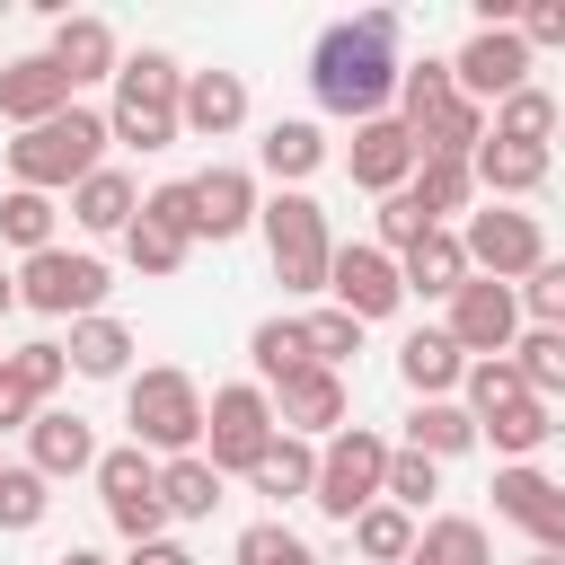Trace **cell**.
I'll return each mask as SVG.
<instances>
[{
  "instance_id": "18",
  "label": "cell",
  "mask_w": 565,
  "mask_h": 565,
  "mask_svg": "<svg viewBox=\"0 0 565 565\" xmlns=\"http://www.w3.org/2000/svg\"><path fill=\"white\" fill-rule=\"evenodd\" d=\"M44 53L62 62V79H71V88H88V79H115V71H124V53H115V26H106V18H88V9H62Z\"/></svg>"
},
{
  "instance_id": "9",
  "label": "cell",
  "mask_w": 565,
  "mask_h": 565,
  "mask_svg": "<svg viewBox=\"0 0 565 565\" xmlns=\"http://www.w3.org/2000/svg\"><path fill=\"white\" fill-rule=\"evenodd\" d=\"M97 503H106V521L141 547V539H168V503H159V459L141 450V441H124V450H106L97 459Z\"/></svg>"
},
{
  "instance_id": "15",
  "label": "cell",
  "mask_w": 565,
  "mask_h": 565,
  "mask_svg": "<svg viewBox=\"0 0 565 565\" xmlns=\"http://www.w3.org/2000/svg\"><path fill=\"white\" fill-rule=\"evenodd\" d=\"M274 424L300 433V441H335V433H344V371H327V362L291 371V380L274 388Z\"/></svg>"
},
{
  "instance_id": "16",
  "label": "cell",
  "mask_w": 565,
  "mask_h": 565,
  "mask_svg": "<svg viewBox=\"0 0 565 565\" xmlns=\"http://www.w3.org/2000/svg\"><path fill=\"white\" fill-rule=\"evenodd\" d=\"M53 115H71V79H62V62H53V53H18V62L0 71V124L35 132V124H53Z\"/></svg>"
},
{
  "instance_id": "33",
  "label": "cell",
  "mask_w": 565,
  "mask_h": 565,
  "mask_svg": "<svg viewBox=\"0 0 565 565\" xmlns=\"http://www.w3.org/2000/svg\"><path fill=\"white\" fill-rule=\"evenodd\" d=\"M415 203L450 230V212H468V203H477V168H468V159H433V150H424V168H415Z\"/></svg>"
},
{
  "instance_id": "57",
  "label": "cell",
  "mask_w": 565,
  "mask_h": 565,
  "mask_svg": "<svg viewBox=\"0 0 565 565\" xmlns=\"http://www.w3.org/2000/svg\"><path fill=\"white\" fill-rule=\"evenodd\" d=\"M0 468H9V459H0Z\"/></svg>"
},
{
  "instance_id": "30",
  "label": "cell",
  "mask_w": 565,
  "mask_h": 565,
  "mask_svg": "<svg viewBox=\"0 0 565 565\" xmlns=\"http://www.w3.org/2000/svg\"><path fill=\"white\" fill-rule=\"evenodd\" d=\"M406 565H494V547H486V521H468V512H441V521H424Z\"/></svg>"
},
{
  "instance_id": "38",
  "label": "cell",
  "mask_w": 565,
  "mask_h": 565,
  "mask_svg": "<svg viewBox=\"0 0 565 565\" xmlns=\"http://www.w3.org/2000/svg\"><path fill=\"white\" fill-rule=\"evenodd\" d=\"M512 371L530 380V397H565V327H521Z\"/></svg>"
},
{
  "instance_id": "48",
  "label": "cell",
  "mask_w": 565,
  "mask_h": 565,
  "mask_svg": "<svg viewBox=\"0 0 565 565\" xmlns=\"http://www.w3.org/2000/svg\"><path fill=\"white\" fill-rule=\"evenodd\" d=\"M521 318H530V327H565V256H547V265L521 282Z\"/></svg>"
},
{
  "instance_id": "6",
  "label": "cell",
  "mask_w": 565,
  "mask_h": 565,
  "mask_svg": "<svg viewBox=\"0 0 565 565\" xmlns=\"http://www.w3.org/2000/svg\"><path fill=\"white\" fill-rule=\"evenodd\" d=\"M380 494H388V441H380L371 424H344L335 441H318V494H309V503H318L327 521L353 530Z\"/></svg>"
},
{
  "instance_id": "50",
  "label": "cell",
  "mask_w": 565,
  "mask_h": 565,
  "mask_svg": "<svg viewBox=\"0 0 565 565\" xmlns=\"http://www.w3.org/2000/svg\"><path fill=\"white\" fill-rule=\"evenodd\" d=\"M512 26H521V44H530V53H539V44H565V0H530Z\"/></svg>"
},
{
  "instance_id": "35",
  "label": "cell",
  "mask_w": 565,
  "mask_h": 565,
  "mask_svg": "<svg viewBox=\"0 0 565 565\" xmlns=\"http://www.w3.org/2000/svg\"><path fill=\"white\" fill-rule=\"evenodd\" d=\"M450 97H459L450 62H433V53H424V62H406V79H397V115H406V132H424V124H433Z\"/></svg>"
},
{
  "instance_id": "39",
  "label": "cell",
  "mask_w": 565,
  "mask_h": 565,
  "mask_svg": "<svg viewBox=\"0 0 565 565\" xmlns=\"http://www.w3.org/2000/svg\"><path fill=\"white\" fill-rule=\"evenodd\" d=\"M124 256H132V274H150V282H159V274H177V265H185V256H194V238H185V230H168V221H150V212H141V221H132V230H124Z\"/></svg>"
},
{
  "instance_id": "25",
  "label": "cell",
  "mask_w": 565,
  "mask_h": 565,
  "mask_svg": "<svg viewBox=\"0 0 565 565\" xmlns=\"http://www.w3.org/2000/svg\"><path fill=\"white\" fill-rule=\"evenodd\" d=\"M71 221H79V230H97V238H115V230H132V221H141V185L106 159V168L71 194Z\"/></svg>"
},
{
  "instance_id": "31",
  "label": "cell",
  "mask_w": 565,
  "mask_h": 565,
  "mask_svg": "<svg viewBox=\"0 0 565 565\" xmlns=\"http://www.w3.org/2000/svg\"><path fill=\"white\" fill-rule=\"evenodd\" d=\"M247 362H256V388H282L291 371H309V327L300 318H265L247 335Z\"/></svg>"
},
{
  "instance_id": "56",
  "label": "cell",
  "mask_w": 565,
  "mask_h": 565,
  "mask_svg": "<svg viewBox=\"0 0 565 565\" xmlns=\"http://www.w3.org/2000/svg\"><path fill=\"white\" fill-rule=\"evenodd\" d=\"M521 565H565V556H547V547H530V556H521Z\"/></svg>"
},
{
  "instance_id": "20",
  "label": "cell",
  "mask_w": 565,
  "mask_h": 565,
  "mask_svg": "<svg viewBox=\"0 0 565 565\" xmlns=\"http://www.w3.org/2000/svg\"><path fill=\"white\" fill-rule=\"evenodd\" d=\"M468 168H477V194L486 203H512V194H539L547 185V150L539 141H503V132H486V150Z\"/></svg>"
},
{
  "instance_id": "24",
  "label": "cell",
  "mask_w": 565,
  "mask_h": 565,
  "mask_svg": "<svg viewBox=\"0 0 565 565\" xmlns=\"http://www.w3.org/2000/svg\"><path fill=\"white\" fill-rule=\"evenodd\" d=\"M397 274H406V291H415V300H459V282H468L477 265H468V238H459V230H433L424 247H406V256H397Z\"/></svg>"
},
{
  "instance_id": "27",
  "label": "cell",
  "mask_w": 565,
  "mask_h": 565,
  "mask_svg": "<svg viewBox=\"0 0 565 565\" xmlns=\"http://www.w3.org/2000/svg\"><path fill=\"white\" fill-rule=\"evenodd\" d=\"M247 486H256V494H274V503H291V494H318V441H300V433H274V441H265V459L247 468Z\"/></svg>"
},
{
  "instance_id": "54",
  "label": "cell",
  "mask_w": 565,
  "mask_h": 565,
  "mask_svg": "<svg viewBox=\"0 0 565 565\" xmlns=\"http://www.w3.org/2000/svg\"><path fill=\"white\" fill-rule=\"evenodd\" d=\"M9 309H18V274H0V318H9Z\"/></svg>"
},
{
  "instance_id": "2",
  "label": "cell",
  "mask_w": 565,
  "mask_h": 565,
  "mask_svg": "<svg viewBox=\"0 0 565 565\" xmlns=\"http://www.w3.org/2000/svg\"><path fill=\"white\" fill-rule=\"evenodd\" d=\"M106 141H115V124L88 115V106H71V115H53V124H35V132L9 141V177L35 185V194H79L106 168Z\"/></svg>"
},
{
  "instance_id": "17",
  "label": "cell",
  "mask_w": 565,
  "mask_h": 565,
  "mask_svg": "<svg viewBox=\"0 0 565 565\" xmlns=\"http://www.w3.org/2000/svg\"><path fill=\"white\" fill-rule=\"evenodd\" d=\"M97 433H88V415H71V406H44L35 424H26V468H44V477H97Z\"/></svg>"
},
{
  "instance_id": "34",
  "label": "cell",
  "mask_w": 565,
  "mask_h": 565,
  "mask_svg": "<svg viewBox=\"0 0 565 565\" xmlns=\"http://www.w3.org/2000/svg\"><path fill=\"white\" fill-rule=\"evenodd\" d=\"M0 380H9V388H26L35 406H53V388L71 380V353H62L53 335H35V344H18V353H0Z\"/></svg>"
},
{
  "instance_id": "4",
  "label": "cell",
  "mask_w": 565,
  "mask_h": 565,
  "mask_svg": "<svg viewBox=\"0 0 565 565\" xmlns=\"http://www.w3.org/2000/svg\"><path fill=\"white\" fill-rule=\"evenodd\" d=\"M106 124H115L124 150H168V141L185 132V71H177L168 53H124Z\"/></svg>"
},
{
  "instance_id": "37",
  "label": "cell",
  "mask_w": 565,
  "mask_h": 565,
  "mask_svg": "<svg viewBox=\"0 0 565 565\" xmlns=\"http://www.w3.org/2000/svg\"><path fill=\"white\" fill-rule=\"evenodd\" d=\"M353 547H362L371 565H406V556H415V512H397V503L380 494V503L353 521Z\"/></svg>"
},
{
  "instance_id": "42",
  "label": "cell",
  "mask_w": 565,
  "mask_h": 565,
  "mask_svg": "<svg viewBox=\"0 0 565 565\" xmlns=\"http://www.w3.org/2000/svg\"><path fill=\"white\" fill-rule=\"evenodd\" d=\"M521 397H530V380L512 371V353H503V362H468V397H459V406H468L477 424L503 415V406H521Z\"/></svg>"
},
{
  "instance_id": "40",
  "label": "cell",
  "mask_w": 565,
  "mask_h": 565,
  "mask_svg": "<svg viewBox=\"0 0 565 565\" xmlns=\"http://www.w3.org/2000/svg\"><path fill=\"white\" fill-rule=\"evenodd\" d=\"M44 512H53V477H44V468H26V459H18V468H0V530H35Z\"/></svg>"
},
{
  "instance_id": "43",
  "label": "cell",
  "mask_w": 565,
  "mask_h": 565,
  "mask_svg": "<svg viewBox=\"0 0 565 565\" xmlns=\"http://www.w3.org/2000/svg\"><path fill=\"white\" fill-rule=\"evenodd\" d=\"M486 494H494V521H521V530H530V521H539V503L556 494V477H539V468L521 459V468H494V486H486Z\"/></svg>"
},
{
  "instance_id": "8",
  "label": "cell",
  "mask_w": 565,
  "mask_h": 565,
  "mask_svg": "<svg viewBox=\"0 0 565 565\" xmlns=\"http://www.w3.org/2000/svg\"><path fill=\"white\" fill-rule=\"evenodd\" d=\"M459 238H468V265H477L486 282H512V291H521L539 265H547V238H539V221H530V212H512V203H477Z\"/></svg>"
},
{
  "instance_id": "3",
  "label": "cell",
  "mask_w": 565,
  "mask_h": 565,
  "mask_svg": "<svg viewBox=\"0 0 565 565\" xmlns=\"http://www.w3.org/2000/svg\"><path fill=\"white\" fill-rule=\"evenodd\" d=\"M203 415H212V397H203L194 371H177V362H150L141 380H124V424H132V441H141L150 459L203 450Z\"/></svg>"
},
{
  "instance_id": "44",
  "label": "cell",
  "mask_w": 565,
  "mask_h": 565,
  "mask_svg": "<svg viewBox=\"0 0 565 565\" xmlns=\"http://www.w3.org/2000/svg\"><path fill=\"white\" fill-rule=\"evenodd\" d=\"M300 327H309V362H327V371H344V362L362 353V318H344L335 300H327V309H309Z\"/></svg>"
},
{
  "instance_id": "10",
  "label": "cell",
  "mask_w": 565,
  "mask_h": 565,
  "mask_svg": "<svg viewBox=\"0 0 565 565\" xmlns=\"http://www.w3.org/2000/svg\"><path fill=\"white\" fill-rule=\"evenodd\" d=\"M18 300L26 309H44V318H97V300H106V265L97 256H79V247H44V256H26L18 265Z\"/></svg>"
},
{
  "instance_id": "49",
  "label": "cell",
  "mask_w": 565,
  "mask_h": 565,
  "mask_svg": "<svg viewBox=\"0 0 565 565\" xmlns=\"http://www.w3.org/2000/svg\"><path fill=\"white\" fill-rule=\"evenodd\" d=\"M141 212H150V221H168V230H185V238H203V212H194V177H168V185H150V194H141Z\"/></svg>"
},
{
  "instance_id": "51",
  "label": "cell",
  "mask_w": 565,
  "mask_h": 565,
  "mask_svg": "<svg viewBox=\"0 0 565 565\" xmlns=\"http://www.w3.org/2000/svg\"><path fill=\"white\" fill-rule=\"evenodd\" d=\"M530 539H539L547 556H565V486H556V494L539 503V521H530Z\"/></svg>"
},
{
  "instance_id": "29",
  "label": "cell",
  "mask_w": 565,
  "mask_h": 565,
  "mask_svg": "<svg viewBox=\"0 0 565 565\" xmlns=\"http://www.w3.org/2000/svg\"><path fill=\"white\" fill-rule=\"evenodd\" d=\"M62 353H71V371H79V380H124V362H132V327L97 309V318H79V327H71V344H62Z\"/></svg>"
},
{
  "instance_id": "13",
  "label": "cell",
  "mask_w": 565,
  "mask_h": 565,
  "mask_svg": "<svg viewBox=\"0 0 565 565\" xmlns=\"http://www.w3.org/2000/svg\"><path fill=\"white\" fill-rule=\"evenodd\" d=\"M415 168H424V141L406 132V115H371V124H353V141H344V177H353L362 194H406Z\"/></svg>"
},
{
  "instance_id": "19",
  "label": "cell",
  "mask_w": 565,
  "mask_h": 565,
  "mask_svg": "<svg viewBox=\"0 0 565 565\" xmlns=\"http://www.w3.org/2000/svg\"><path fill=\"white\" fill-rule=\"evenodd\" d=\"M256 168L291 194V185H309V177L327 168V132H318L309 115H274V124H265V141H256Z\"/></svg>"
},
{
  "instance_id": "53",
  "label": "cell",
  "mask_w": 565,
  "mask_h": 565,
  "mask_svg": "<svg viewBox=\"0 0 565 565\" xmlns=\"http://www.w3.org/2000/svg\"><path fill=\"white\" fill-rule=\"evenodd\" d=\"M124 565H194V556H185V547H177V539H141V547H132V556H124Z\"/></svg>"
},
{
  "instance_id": "36",
  "label": "cell",
  "mask_w": 565,
  "mask_h": 565,
  "mask_svg": "<svg viewBox=\"0 0 565 565\" xmlns=\"http://www.w3.org/2000/svg\"><path fill=\"white\" fill-rule=\"evenodd\" d=\"M53 221H62L53 194H35V185H9V194H0V238H9V247L44 256V247H53Z\"/></svg>"
},
{
  "instance_id": "47",
  "label": "cell",
  "mask_w": 565,
  "mask_h": 565,
  "mask_svg": "<svg viewBox=\"0 0 565 565\" xmlns=\"http://www.w3.org/2000/svg\"><path fill=\"white\" fill-rule=\"evenodd\" d=\"M441 494V459H424V450H388V503L397 512H424Z\"/></svg>"
},
{
  "instance_id": "32",
  "label": "cell",
  "mask_w": 565,
  "mask_h": 565,
  "mask_svg": "<svg viewBox=\"0 0 565 565\" xmlns=\"http://www.w3.org/2000/svg\"><path fill=\"white\" fill-rule=\"evenodd\" d=\"M477 433H486V441L503 450V468H521V459H539V450H547V433H556V424H547V397H521V406L486 415Z\"/></svg>"
},
{
  "instance_id": "55",
  "label": "cell",
  "mask_w": 565,
  "mask_h": 565,
  "mask_svg": "<svg viewBox=\"0 0 565 565\" xmlns=\"http://www.w3.org/2000/svg\"><path fill=\"white\" fill-rule=\"evenodd\" d=\"M62 565H106V556H97V547H71V556H62Z\"/></svg>"
},
{
  "instance_id": "52",
  "label": "cell",
  "mask_w": 565,
  "mask_h": 565,
  "mask_svg": "<svg viewBox=\"0 0 565 565\" xmlns=\"http://www.w3.org/2000/svg\"><path fill=\"white\" fill-rule=\"evenodd\" d=\"M35 415H44V406H35L26 388H9V380H0V433H18V424H35Z\"/></svg>"
},
{
  "instance_id": "21",
  "label": "cell",
  "mask_w": 565,
  "mask_h": 565,
  "mask_svg": "<svg viewBox=\"0 0 565 565\" xmlns=\"http://www.w3.org/2000/svg\"><path fill=\"white\" fill-rule=\"evenodd\" d=\"M194 212H203V238H238L265 203H256V177L247 168H230V159H212L203 177H194Z\"/></svg>"
},
{
  "instance_id": "41",
  "label": "cell",
  "mask_w": 565,
  "mask_h": 565,
  "mask_svg": "<svg viewBox=\"0 0 565 565\" xmlns=\"http://www.w3.org/2000/svg\"><path fill=\"white\" fill-rule=\"evenodd\" d=\"M230 565H318V547L300 530H282V521H247L238 547H230Z\"/></svg>"
},
{
  "instance_id": "26",
  "label": "cell",
  "mask_w": 565,
  "mask_h": 565,
  "mask_svg": "<svg viewBox=\"0 0 565 565\" xmlns=\"http://www.w3.org/2000/svg\"><path fill=\"white\" fill-rule=\"evenodd\" d=\"M486 433H477V415L459 406V397H415V415H406V450H424V459H459V450H477Z\"/></svg>"
},
{
  "instance_id": "11",
  "label": "cell",
  "mask_w": 565,
  "mask_h": 565,
  "mask_svg": "<svg viewBox=\"0 0 565 565\" xmlns=\"http://www.w3.org/2000/svg\"><path fill=\"white\" fill-rule=\"evenodd\" d=\"M450 344H459L468 362H503V353L521 344V291H512V282L468 274V282H459V300H450Z\"/></svg>"
},
{
  "instance_id": "28",
  "label": "cell",
  "mask_w": 565,
  "mask_h": 565,
  "mask_svg": "<svg viewBox=\"0 0 565 565\" xmlns=\"http://www.w3.org/2000/svg\"><path fill=\"white\" fill-rule=\"evenodd\" d=\"M159 503H168V521H212V512H221V468H212L203 450L159 459Z\"/></svg>"
},
{
  "instance_id": "5",
  "label": "cell",
  "mask_w": 565,
  "mask_h": 565,
  "mask_svg": "<svg viewBox=\"0 0 565 565\" xmlns=\"http://www.w3.org/2000/svg\"><path fill=\"white\" fill-rule=\"evenodd\" d=\"M256 230H265V256H274V282L282 291H327V274H335V238H327V212H318V194H274L265 212H256Z\"/></svg>"
},
{
  "instance_id": "1",
  "label": "cell",
  "mask_w": 565,
  "mask_h": 565,
  "mask_svg": "<svg viewBox=\"0 0 565 565\" xmlns=\"http://www.w3.org/2000/svg\"><path fill=\"white\" fill-rule=\"evenodd\" d=\"M406 62H397V9H362V18H335L318 44H309V97L344 124H371L388 115Z\"/></svg>"
},
{
  "instance_id": "22",
  "label": "cell",
  "mask_w": 565,
  "mask_h": 565,
  "mask_svg": "<svg viewBox=\"0 0 565 565\" xmlns=\"http://www.w3.org/2000/svg\"><path fill=\"white\" fill-rule=\"evenodd\" d=\"M397 380H406L415 397H450V388H468V353L450 344V327H415V335L397 344Z\"/></svg>"
},
{
  "instance_id": "45",
  "label": "cell",
  "mask_w": 565,
  "mask_h": 565,
  "mask_svg": "<svg viewBox=\"0 0 565 565\" xmlns=\"http://www.w3.org/2000/svg\"><path fill=\"white\" fill-rule=\"evenodd\" d=\"M494 132H503V141H539V150H547V132H556V97H547V88L503 97V106H494Z\"/></svg>"
},
{
  "instance_id": "46",
  "label": "cell",
  "mask_w": 565,
  "mask_h": 565,
  "mask_svg": "<svg viewBox=\"0 0 565 565\" xmlns=\"http://www.w3.org/2000/svg\"><path fill=\"white\" fill-rule=\"evenodd\" d=\"M433 230H441V221H433V212L415 203V185H406V194H380V247H388V256H406V247H424Z\"/></svg>"
},
{
  "instance_id": "12",
  "label": "cell",
  "mask_w": 565,
  "mask_h": 565,
  "mask_svg": "<svg viewBox=\"0 0 565 565\" xmlns=\"http://www.w3.org/2000/svg\"><path fill=\"white\" fill-rule=\"evenodd\" d=\"M450 79H459V97H477V106L521 97V88H530V44H521V26H477V35L450 53Z\"/></svg>"
},
{
  "instance_id": "7",
  "label": "cell",
  "mask_w": 565,
  "mask_h": 565,
  "mask_svg": "<svg viewBox=\"0 0 565 565\" xmlns=\"http://www.w3.org/2000/svg\"><path fill=\"white\" fill-rule=\"evenodd\" d=\"M282 424H274V388H256V380H230V388H212V415H203V459L221 468V477H247L256 459H265V441H274Z\"/></svg>"
},
{
  "instance_id": "14",
  "label": "cell",
  "mask_w": 565,
  "mask_h": 565,
  "mask_svg": "<svg viewBox=\"0 0 565 565\" xmlns=\"http://www.w3.org/2000/svg\"><path fill=\"white\" fill-rule=\"evenodd\" d=\"M327 291H335V309L344 318H397V300H406V274H397V256L380 247V238H353V247H335V274H327Z\"/></svg>"
},
{
  "instance_id": "23",
  "label": "cell",
  "mask_w": 565,
  "mask_h": 565,
  "mask_svg": "<svg viewBox=\"0 0 565 565\" xmlns=\"http://www.w3.org/2000/svg\"><path fill=\"white\" fill-rule=\"evenodd\" d=\"M238 124H247V79L238 71H185V132L230 141Z\"/></svg>"
}]
</instances>
